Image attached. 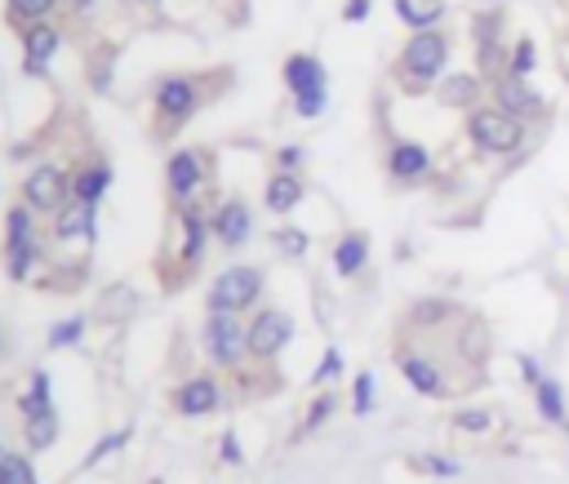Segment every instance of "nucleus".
Listing matches in <instances>:
<instances>
[{"instance_id":"f257e3e1","label":"nucleus","mask_w":569,"mask_h":484,"mask_svg":"<svg viewBox=\"0 0 569 484\" xmlns=\"http://www.w3.org/2000/svg\"><path fill=\"white\" fill-rule=\"evenodd\" d=\"M445 67H449V36L440 28H431V32H414L405 41L401 63H396V76L405 85H431Z\"/></svg>"},{"instance_id":"f03ea898","label":"nucleus","mask_w":569,"mask_h":484,"mask_svg":"<svg viewBox=\"0 0 569 484\" xmlns=\"http://www.w3.org/2000/svg\"><path fill=\"white\" fill-rule=\"evenodd\" d=\"M468 139L490 156H512L525 143V125L503 107H472L468 111Z\"/></svg>"},{"instance_id":"7ed1b4c3","label":"nucleus","mask_w":569,"mask_h":484,"mask_svg":"<svg viewBox=\"0 0 569 484\" xmlns=\"http://www.w3.org/2000/svg\"><path fill=\"white\" fill-rule=\"evenodd\" d=\"M281 76H285V89L294 94V111L298 116H320L325 111V102H329V94H325L329 76H325V63L316 54H289L285 67H281Z\"/></svg>"},{"instance_id":"20e7f679","label":"nucleus","mask_w":569,"mask_h":484,"mask_svg":"<svg viewBox=\"0 0 569 484\" xmlns=\"http://www.w3.org/2000/svg\"><path fill=\"white\" fill-rule=\"evenodd\" d=\"M259 298H263V272L250 267V263H237V267L218 272L214 285H209V311H232V316H241V311L259 307Z\"/></svg>"},{"instance_id":"39448f33","label":"nucleus","mask_w":569,"mask_h":484,"mask_svg":"<svg viewBox=\"0 0 569 484\" xmlns=\"http://www.w3.org/2000/svg\"><path fill=\"white\" fill-rule=\"evenodd\" d=\"M205 351H209V360H214L218 370H237L241 360L250 355L241 316H232V311H209V320H205Z\"/></svg>"},{"instance_id":"423d86ee","label":"nucleus","mask_w":569,"mask_h":484,"mask_svg":"<svg viewBox=\"0 0 569 484\" xmlns=\"http://www.w3.org/2000/svg\"><path fill=\"white\" fill-rule=\"evenodd\" d=\"M72 200V174L58 165H36L23 183V205L32 213H58Z\"/></svg>"},{"instance_id":"0eeeda50","label":"nucleus","mask_w":569,"mask_h":484,"mask_svg":"<svg viewBox=\"0 0 569 484\" xmlns=\"http://www.w3.org/2000/svg\"><path fill=\"white\" fill-rule=\"evenodd\" d=\"M289 338H294V320H289L285 311H276V307L259 311V316L245 324V346H250V355H254V360H272V355H281V351L289 346Z\"/></svg>"},{"instance_id":"6e6552de","label":"nucleus","mask_w":569,"mask_h":484,"mask_svg":"<svg viewBox=\"0 0 569 484\" xmlns=\"http://www.w3.org/2000/svg\"><path fill=\"white\" fill-rule=\"evenodd\" d=\"M196 107H200V85L192 76H165L156 85V120H165V130H178Z\"/></svg>"},{"instance_id":"1a4fd4ad","label":"nucleus","mask_w":569,"mask_h":484,"mask_svg":"<svg viewBox=\"0 0 569 484\" xmlns=\"http://www.w3.org/2000/svg\"><path fill=\"white\" fill-rule=\"evenodd\" d=\"M494 107H503L507 116H516L521 125H525V120H538V116L547 111V102L529 89L525 76H503V80H494Z\"/></svg>"},{"instance_id":"9d476101","label":"nucleus","mask_w":569,"mask_h":484,"mask_svg":"<svg viewBox=\"0 0 569 484\" xmlns=\"http://www.w3.org/2000/svg\"><path fill=\"white\" fill-rule=\"evenodd\" d=\"M209 227H214V235L222 240L227 250H241L245 240L254 235V218H250V205H245V200H222V205L214 209Z\"/></svg>"},{"instance_id":"9b49d317","label":"nucleus","mask_w":569,"mask_h":484,"mask_svg":"<svg viewBox=\"0 0 569 484\" xmlns=\"http://www.w3.org/2000/svg\"><path fill=\"white\" fill-rule=\"evenodd\" d=\"M165 183H169V196L178 205H187L205 187V161L196 152H174L169 156V169H165Z\"/></svg>"},{"instance_id":"f8f14e48","label":"nucleus","mask_w":569,"mask_h":484,"mask_svg":"<svg viewBox=\"0 0 569 484\" xmlns=\"http://www.w3.org/2000/svg\"><path fill=\"white\" fill-rule=\"evenodd\" d=\"M174 409L183 418H205L214 409H222V387L214 378H187L178 392H174Z\"/></svg>"},{"instance_id":"ddd939ff","label":"nucleus","mask_w":569,"mask_h":484,"mask_svg":"<svg viewBox=\"0 0 569 484\" xmlns=\"http://www.w3.org/2000/svg\"><path fill=\"white\" fill-rule=\"evenodd\" d=\"M58 45H63V36H58V28H54L50 19H45V23H32V28H23V54H28V72H32V76H41V72L54 63Z\"/></svg>"},{"instance_id":"4468645a","label":"nucleus","mask_w":569,"mask_h":484,"mask_svg":"<svg viewBox=\"0 0 569 484\" xmlns=\"http://www.w3.org/2000/svg\"><path fill=\"white\" fill-rule=\"evenodd\" d=\"M387 174L396 183H423L431 174V152L423 143H396L387 152Z\"/></svg>"},{"instance_id":"2eb2a0df","label":"nucleus","mask_w":569,"mask_h":484,"mask_svg":"<svg viewBox=\"0 0 569 484\" xmlns=\"http://www.w3.org/2000/svg\"><path fill=\"white\" fill-rule=\"evenodd\" d=\"M94 227H98V205L67 200V205L54 213V235H58V240H94Z\"/></svg>"},{"instance_id":"dca6fc26","label":"nucleus","mask_w":569,"mask_h":484,"mask_svg":"<svg viewBox=\"0 0 569 484\" xmlns=\"http://www.w3.org/2000/svg\"><path fill=\"white\" fill-rule=\"evenodd\" d=\"M209 235H214L209 218H205L196 205H187V209H183V245H178V258H183V267H200V258H205V245H209Z\"/></svg>"},{"instance_id":"f3484780","label":"nucleus","mask_w":569,"mask_h":484,"mask_svg":"<svg viewBox=\"0 0 569 484\" xmlns=\"http://www.w3.org/2000/svg\"><path fill=\"white\" fill-rule=\"evenodd\" d=\"M401 378L418 392V396H427V400H440V392H445V378H440V370L431 365L427 355H401Z\"/></svg>"},{"instance_id":"a211bd4d","label":"nucleus","mask_w":569,"mask_h":484,"mask_svg":"<svg viewBox=\"0 0 569 484\" xmlns=\"http://www.w3.org/2000/svg\"><path fill=\"white\" fill-rule=\"evenodd\" d=\"M365 263H370V240H365L361 231H348V235L333 245V272L343 276V280H352Z\"/></svg>"},{"instance_id":"6ab92c4d","label":"nucleus","mask_w":569,"mask_h":484,"mask_svg":"<svg viewBox=\"0 0 569 484\" xmlns=\"http://www.w3.org/2000/svg\"><path fill=\"white\" fill-rule=\"evenodd\" d=\"M263 200H267V209L272 213H289V209H298L303 205V178L298 174H272L267 178V191H263Z\"/></svg>"},{"instance_id":"aec40b11","label":"nucleus","mask_w":569,"mask_h":484,"mask_svg":"<svg viewBox=\"0 0 569 484\" xmlns=\"http://www.w3.org/2000/svg\"><path fill=\"white\" fill-rule=\"evenodd\" d=\"M392 6H396V19L414 32H431L445 19V0H392Z\"/></svg>"},{"instance_id":"412c9836","label":"nucleus","mask_w":569,"mask_h":484,"mask_svg":"<svg viewBox=\"0 0 569 484\" xmlns=\"http://www.w3.org/2000/svg\"><path fill=\"white\" fill-rule=\"evenodd\" d=\"M436 94H440L445 107H463V111H472V107L481 102V80H477L472 72H453V76H445V85H440Z\"/></svg>"},{"instance_id":"4be33fe9","label":"nucleus","mask_w":569,"mask_h":484,"mask_svg":"<svg viewBox=\"0 0 569 484\" xmlns=\"http://www.w3.org/2000/svg\"><path fill=\"white\" fill-rule=\"evenodd\" d=\"M107 187H111V165H102V161H94V165H85L76 178H72V200H85V205H98L102 196H107Z\"/></svg>"},{"instance_id":"5701e85b","label":"nucleus","mask_w":569,"mask_h":484,"mask_svg":"<svg viewBox=\"0 0 569 484\" xmlns=\"http://www.w3.org/2000/svg\"><path fill=\"white\" fill-rule=\"evenodd\" d=\"M50 409H54V387H50V374L36 370L32 383H28V392L19 396V414L23 418H36V414H50Z\"/></svg>"},{"instance_id":"b1692460","label":"nucleus","mask_w":569,"mask_h":484,"mask_svg":"<svg viewBox=\"0 0 569 484\" xmlns=\"http://www.w3.org/2000/svg\"><path fill=\"white\" fill-rule=\"evenodd\" d=\"M23 440H28V449H32V453L54 449V440H58V409L36 414V418H23Z\"/></svg>"},{"instance_id":"393cba45","label":"nucleus","mask_w":569,"mask_h":484,"mask_svg":"<svg viewBox=\"0 0 569 484\" xmlns=\"http://www.w3.org/2000/svg\"><path fill=\"white\" fill-rule=\"evenodd\" d=\"M54 10H58V0H6V23L32 28V23H45Z\"/></svg>"},{"instance_id":"a878e982","label":"nucleus","mask_w":569,"mask_h":484,"mask_svg":"<svg viewBox=\"0 0 569 484\" xmlns=\"http://www.w3.org/2000/svg\"><path fill=\"white\" fill-rule=\"evenodd\" d=\"M534 405H538V414L551 422V427H565L569 418H565V396H560V383L556 378H543L538 387H534Z\"/></svg>"},{"instance_id":"bb28decb","label":"nucleus","mask_w":569,"mask_h":484,"mask_svg":"<svg viewBox=\"0 0 569 484\" xmlns=\"http://www.w3.org/2000/svg\"><path fill=\"white\" fill-rule=\"evenodd\" d=\"M0 484H41V480H36V466H32V458H19V453H0Z\"/></svg>"},{"instance_id":"cd10ccee","label":"nucleus","mask_w":569,"mask_h":484,"mask_svg":"<svg viewBox=\"0 0 569 484\" xmlns=\"http://www.w3.org/2000/svg\"><path fill=\"white\" fill-rule=\"evenodd\" d=\"M23 240H36L32 231V209L28 205H14L6 213V245H23Z\"/></svg>"},{"instance_id":"c85d7f7f","label":"nucleus","mask_w":569,"mask_h":484,"mask_svg":"<svg viewBox=\"0 0 569 484\" xmlns=\"http://www.w3.org/2000/svg\"><path fill=\"white\" fill-rule=\"evenodd\" d=\"M338 409V396H329V392H320L316 400H311V409L303 414V436H311V431H320L325 422H329V414Z\"/></svg>"},{"instance_id":"c756f323","label":"nucleus","mask_w":569,"mask_h":484,"mask_svg":"<svg viewBox=\"0 0 569 484\" xmlns=\"http://www.w3.org/2000/svg\"><path fill=\"white\" fill-rule=\"evenodd\" d=\"M272 240H276V250H281L285 258H303V254H307V245H311L307 231H298V227H281Z\"/></svg>"},{"instance_id":"7c9ffc66","label":"nucleus","mask_w":569,"mask_h":484,"mask_svg":"<svg viewBox=\"0 0 569 484\" xmlns=\"http://www.w3.org/2000/svg\"><path fill=\"white\" fill-rule=\"evenodd\" d=\"M80 333H85V316H67L50 329V346H72V342H80Z\"/></svg>"},{"instance_id":"2f4dec72","label":"nucleus","mask_w":569,"mask_h":484,"mask_svg":"<svg viewBox=\"0 0 569 484\" xmlns=\"http://www.w3.org/2000/svg\"><path fill=\"white\" fill-rule=\"evenodd\" d=\"M529 72H534V41L521 36L516 50H512V58H507V76H529Z\"/></svg>"},{"instance_id":"473e14b6","label":"nucleus","mask_w":569,"mask_h":484,"mask_svg":"<svg viewBox=\"0 0 569 484\" xmlns=\"http://www.w3.org/2000/svg\"><path fill=\"white\" fill-rule=\"evenodd\" d=\"M338 374H343V351H338V346H325V355H320V365H316L311 383L320 387V383H329V378H338Z\"/></svg>"},{"instance_id":"72a5a7b5","label":"nucleus","mask_w":569,"mask_h":484,"mask_svg":"<svg viewBox=\"0 0 569 484\" xmlns=\"http://www.w3.org/2000/svg\"><path fill=\"white\" fill-rule=\"evenodd\" d=\"M453 427L468 431V436H485L490 431V414L485 409H459V414H453Z\"/></svg>"},{"instance_id":"f704fd0d","label":"nucleus","mask_w":569,"mask_h":484,"mask_svg":"<svg viewBox=\"0 0 569 484\" xmlns=\"http://www.w3.org/2000/svg\"><path fill=\"white\" fill-rule=\"evenodd\" d=\"M418 466H423L427 475H440V480H453V475L463 471L459 462H453V458H445V453H423V458H418Z\"/></svg>"},{"instance_id":"c9c22d12","label":"nucleus","mask_w":569,"mask_h":484,"mask_svg":"<svg viewBox=\"0 0 569 484\" xmlns=\"http://www.w3.org/2000/svg\"><path fill=\"white\" fill-rule=\"evenodd\" d=\"M125 440H130V431H111V436H102V440H98V444H94V449L85 453V466H98V462H102L107 453H117V449H121Z\"/></svg>"},{"instance_id":"e433bc0d","label":"nucleus","mask_w":569,"mask_h":484,"mask_svg":"<svg viewBox=\"0 0 569 484\" xmlns=\"http://www.w3.org/2000/svg\"><path fill=\"white\" fill-rule=\"evenodd\" d=\"M352 409L365 418L374 409V374H357V387H352Z\"/></svg>"},{"instance_id":"4c0bfd02","label":"nucleus","mask_w":569,"mask_h":484,"mask_svg":"<svg viewBox=\"0 0 569 484\" xmlns=\"http://www.w3.org/2000/svg\"><path fill=\"white\" fill-rule=\"evenodd\" d=\"M276 165H281L285 174H294V169L303 165V147H281V152H276Z\"/></svg>"},{"instance_id":"58836bf2","label":"nucleus","mask_w":569,"mask_h":484,"mask_svg":"<svg viewBox=\"0 0 569 484\" xmlns=\"http://www.w3.org/2000/svg\"><path fill=\"white\" fill-rule=\"evenodd\" d=\"M218 453H222V462H232V466H237V462H241V440H237L232 431H227V436H222V444H218Z\"/></svg>"},{"instance_id":"ea45409f","label":"nucleus","mask_w":569,"mask_h":484,"mask_svg":"<svg viewBox=\"0 0 569 484\" xmlns=\"http://www.w3.org/2000/svg\"><path fill=\"white\" fill-rule=\"evenodd\" d=\"M343 19H348V23H365V19H370V0H348Z\"/></svg>"},{"instance_id":"a19ab883","label":"nucleus","mask_w":569,"mask_h":484,"mask_svg":"<svg viewBox=\"0 0 569 484\" xmlns=\"http://www.w3.org/2000/svg\"><path fill=\"white\" fill-rule=\"evenodd\" d=\"M521 374H525V383H529V387H538V383H543V374H538V365H534V355H521Z\"/></svg>"},{"instance_id":"79ce46f5","label":"nucleus","mask_w":569,"mask_h":484,"mask_svg":"<svg viewBox=\"0 0 569 484\" xmlns=\"http://www.w3.org/2000/svg\"><path fill=\"white\" fill-rule=\"evenodd\" d=\"M85 6H94V0H76V14H85Z\"/></svg>"},{"instance_id":"37998d69","label":"nucleus","mask_w":569,"mask_h":484,"mask_svg":"<svg viewBox=\"0 0 569 484\" xmlns=\"http://www.w3.org/2000/svg\"><path fill=\"white\" fill-rule=\"evenodd\" d=\"M0 453H6V444H0Z\"/></svg>"}]
</instances>
